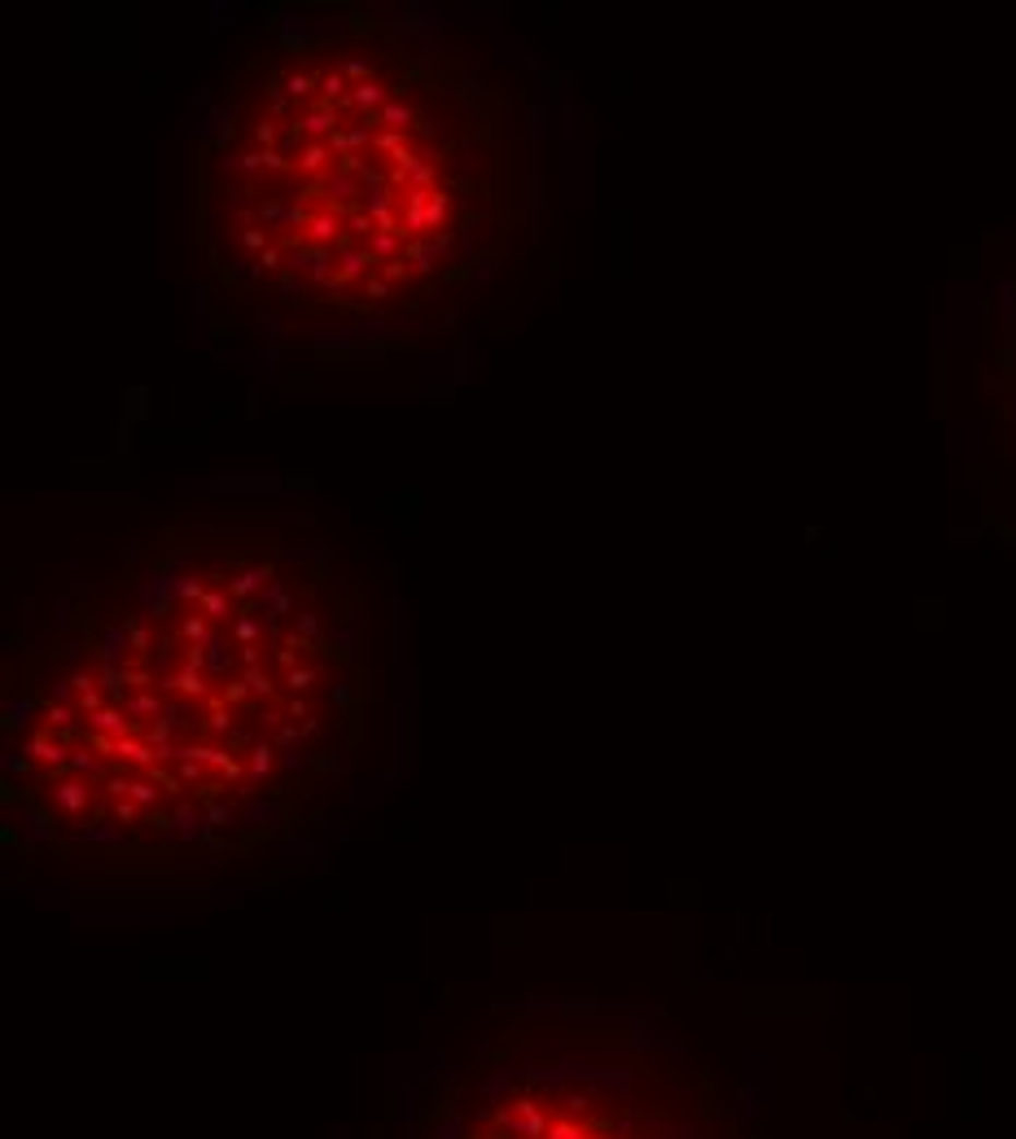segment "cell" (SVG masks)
Here are the masks:
<instances>
[{"instance_id":"cell-3","label":"cell","mask_w":1016,"mask_h":1139,"mask_svg":"<svg viewBox=\"0 0 1016 1139\" xmlns=\"http://www.w3.org/2000/svg\"><path fill=\"white\" fill-rule=\"evenodd\" d=\"M644 1082L648 1069L622 1060V1043L539 1047L474 1069L469 1087L439 1104L430 1139H689Z\"/></svg>"},{"instance_id":"cell-2","label":"cell","mask_w":1016,"mask_h":1139,"mask_svg":"<svg viewBox=\"0 0 1016 1139\" xmlns=\"http://www.w3.org/2000/svg\"><path fill=\"white\" fill-rule=\"evenodd\" d=\"M206 259L232 299L311 329H386L500 245L513 123L469 67L360 23L250 58L198 158Z\"/></svg>"},{"instance_id":"cell-1","label":"cell","mask_w":1016,"mask_h":1139,"mask_svg":"<svg viewBox=\"0 0 1016 1139\" xmlns=\"http://www.w3.org/2000/svg\"><path fill=\"white\" fill-rule=\"evenodd\" d=\"M356 693V606L328 565L294 543H176L27 680L10 776L67 846L180 860L315 789Z\"/></svg>"}]
</instances>
